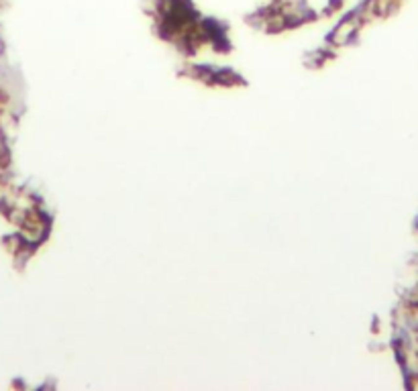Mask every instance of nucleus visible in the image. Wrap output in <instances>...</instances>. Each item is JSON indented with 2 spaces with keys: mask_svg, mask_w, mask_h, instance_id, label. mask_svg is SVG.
I'll return each mask as SVG.
<instances>
[]
</instances>
